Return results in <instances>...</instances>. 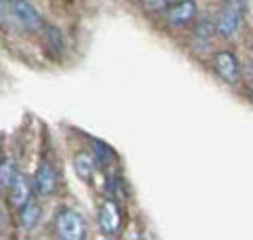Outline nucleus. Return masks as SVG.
<instances>
[{"instance_id": "nucleus-8", "label": "nucleus", "mask_w": 253, "mask_h": 240, "mask_svg": "<svg viewBox=\"0 0 253 240\" xmlns=\"http://www.w3.org/2000/svg\"><path fill=\"white\" fill-rule=\"evenodd\" d=\"M11 200L15 206H23L26 202H30V192H32V186L30 181L23 177V175H17L15 181L11 183Z\"/></svg>"}, {"instance_id": "nucleus-6", "label": "nucleus", "mask_w": 253, "mask_h": 240, "mask_svg": "<svg viewBox=\"0 0 253 240\" xmlns=\"http://www.w3.org/2000/svg\"><path fill=\"white\" fill-rule=\"evenodd\" d=\"M34 188L41 196H49L55 192V188H57V175H55L53 166L46 162V160H42L34 175Z\"/></svg>"}, {"instance_id": "nucleus-4", "label": "nucleus", "mask_w": 253, "mask_h": 240, "mask_svg": "<svg viewBox=\"0 0 253 240\" xmlns=\"http://www.w3.org/2000/svg\"><path fill=\"white\" fill-rule=\"evenodd\" d=\"M213 68H215L219 78H224L226 82H236L241 76V66L230 51H219L215 59H213Z\"/></svg>"}, {"instance_id": "nucleus-12", "label": "nucleus", "mask_w": 253, "mask_h": 240, "mask_svg": "<svg viewBox=\"0 0 253 240\" xmlns=\"http://www.w3.org/2000/svg\"><path fill=\"white\" fill-rule=\"evenodd\" d=\"M165 2H169V0H165Z\"/></svg>"}, {"instance_id": "nucleus-2", "label": "nucleus", "mask_w": 253, "mask_h": 240, "mask_svg": "<svg viewBox=\"0 0 253 240\" xmlns=\"http://www.w3.org/2000/svg\"><path fill=\"white\" fill-rule=\"evenodd\" d=\"M57 234L63 240H83L86 236L84 219L76 211H61L57 215Z\"/></svg>"}, {"instance_id": "nucleus-1", "label": "nucleus", "mask_w": 253, "mask_h": 240, "mask_svg": "<svg viewBox=\"0 0 253 240\" xmlns=\"http://www.w3.org/2000/svg\"><path fill=\"white\" fill-rule=\"evenodd\" d=\"M243 13H245V4L243 0H228L224 4V9L219 13L217 19V32L226 38H232L236 32L241 30L243 23Z\"/></svg>"}, {"instance_id": "nucleus-7", "label": "nucleus", "mask_w": 253, "mask_h": 240, "mask_svg": "<svg viewBox=\"0 0 253 240\" xmlns=\"http://www.w3.org/2000/svg\"><path fill=\"white\" fill-rule=\"evenodd\" d=\"M99 226L106 234H114L118 226H121V211H118L116 202H112V200H106L99 206Z\"/></svg>"}, {"instance_id": "nucleus-5", "label": "nucleus", "mask_w": 253, "mask_h": 240, "mask_svg": "<svg viewBox=\"0 0 253 240\" xmlns=\"http://www.w3.org/2000/svg\"><path fill=\"white\" fill-rule=\"evenodd\" d=\"M165 17L171 26H186L196 17V2L194 0H179L165 11Z\"/></svg>"}, {"instance_id": "nucleus-9", "label": "nucleus", "mask_w": 253, "mask_h": 240, "mask_svg": "<svg viewBox=\"0 0 253 240\" xmlns=\"http://www.w3.org/2000/svg\"><path fill=\"white\" fill-rule=\"evenodd\" d=\"M74 173L78 179L91 181L93 173H95V158L91 154H86V152H81V154L74 158Z\"/></svg>"}, {"instance_id": "nucleus-3", "label": "nucleus", "mask_w": 253, "mask_h": 240, "mask_svg": "<svg viewBox=\"0 0 253 240\" xmlns=\"http://www.w3.org/2000/svg\"><path fill=\"white\" fill-rule=\"evenodd\" d=\"M6 9L11 11V15L17 19L21 26H26L30 30L41 28V15L26 0H6Z\"/></svg>"}, {"instance_id": "nucleus-10", "label": "nucleus", "mask_w": 253, "mask_h": 240, "mask_svg": "<svg viewBox=\"0 0 253 240\" xmlns=\"http://www.w3.org/2000/svg\"><path fill=\"white\" fill-rule=\"evenodd\" d=\"M41 219V206L34 204V202H26L21 206V213H19V223L23 230H32Z\"/></svg>"}, {"instance_id": "nucleus-11", "label": "nucleus", "mask_w": 253, "mask_h": 240, "mask_svg": "<svg viewBox=\"0 0 253 240\" xmlns=\"http://www.w3.org/2000/svg\"><path fill=\"white\" fill-rule=\"evenodd\" d=\"M17 166H15V162L11 158H4L2 162H0V183H2L4 188H11V183L15 181V177H17Z\"/></svg>"}]
</instances>
